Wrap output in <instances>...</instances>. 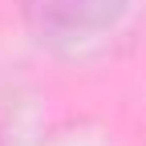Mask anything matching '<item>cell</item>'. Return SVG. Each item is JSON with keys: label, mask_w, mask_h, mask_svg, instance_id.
I'll use <instances>...</instances> for the list:
<instances>
[{"label": "cell", "mask_w": 146, "mask_h": 146, "mask_svg": "<svg viewBox=\"0 0 146 146\" xmlns=\"http://www.w3.org/2000/svg\"><path fill=\"white\" fill-rule=\"evenodd\" d=\"M122 0H29L33 25L49 36H81L114 21Z\"/></svg>", "instance_id": "cell-1"}]
</instances>
